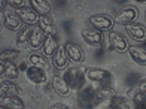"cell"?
Instances as JSON below:
<instances>
[{"mask_svg":"<svg viewBox=\"0 0 146 109\" xmlns=\"http://www.w3.org/2000/svg\"><path fill=\"white\" fill-rule=\"evenodd\" d=\"M39 27L42 29V31L46 36H55V24L49 17H40Z\"/></svg>","mask_w":146,"mask_h":109,"instance_id":"cell-23","label":"cell"},{"mask_svg":"<svg viewBox=\"0 0 146 109\" xmlns=\"http://www.w3.org/2000/svg\"><path fill=\"white\" fill-rule=\"evenodd\" d=\"M25 76L35 85H42L48 81V73H46V70L40 69V67H35V66H29L25 69Z\"/></svg>","mask_w":146,"mask_h":109,"instance_id":"cell-6","label":"cell"},{"mask_svg":"<svg viewBox=\"0 0 146 109\" xmlns=\"http://www.w3.org/2000/svg\"><path fill=\"white\" fill-rule=\"evenodd\" d=\"M46 35L42 31V29L39 25L33 27V35H31V42H30V48L33 49H40L43 43H45Z\"/></svg>","mask_w":146,"mask_h":109,"instance_id":"cell-16","label":"cell"},{"mask_svg":"<svg viewBox=\"0 0 146 109\" xmlns=\"http://www.w3.org/2000/svg\"><path fill=\"white\" fill-rule=\"evenodd\" d=\"M139 17V12L136 8H131V6H127V8H124L121 9L118 13H116V17H115V23L116 24H121V25H130L133 24L137 19Z\"/></svg>","mask_w":146,"mask_h":109,"instance_id":"cell-5","label":"cell"},{"mask_svg":"<svg viewBox=\"0 0 146 109\" xmlns=\"http://www.w3.org/2000/svg\"><path fill=\"white\" fill-rule=\"evenodd\" d=\"M96 91H97V96L100 99V102H112L116 97L115 90L110 88L109 85H100L98 88H96Z\"/></svg>","mask_w":146,"mask_h":109,"instance_id":"cell-22","label":"cell"},{"mask_svg":"<svg viewBox=\"0 0 146 109\" xmlns=\"http://www.w3.org/2000/svg\"><path fill=\"white\" fill-rule=\"evenodd\" d=\"M63 78H64L66 82L69 84L70 88L81 91L84 84H85V79H87V67H81V66L67 67V69L64 70Z\"/></svg>","mask_w":146,"mask_h":109,"instance_id":"cell-1","label":"cell"},{"mask_svg":"<svg viewBox=\"0 0 146 109\" xmlns=\"http://www.w3.org/2000/svg\"><path fill=\"white\" fill-rule=\"evenodd\" d=\"M8 3L9 6H12L14 9H24V8H30L31 6V2H29V0H8Z\"/></svg>","mask_w":146,"mask_h":109,"instance_id":"cell-28","label":"cell"},{"mask_svg":"<svg viewBox=\"0 0 146 109\" xmlns=\"http://www.w3.org/2000/svg\"><path fill=\"white\" fill-rule=\"evenodd\" d=\"M143 17H145V21H146V9H145V12H143Z\"/></svg>","mask_w":146,"mask_h":109,"instance_id":"cell-33","label":"cell"},{"mask_svg":"<svg viewBox=\"0 0 146 109\" xmlns=\"http://www.w3.org/2000/svg\"><path fill=\"white\" fill-rule=\"evenodd\" d=\"M109 42L112 45V48L119 54H124L125 51L130 49L127 37L124 35H121V33H118V31H110L109 33Z\"/></svg>","mask_w":146,"mask_h":109,"instance_id":"cell-8","label":"cell"},{"mask_svg":"<svg viewBox=\"0 0 146 109\" xmlns=\"http://www.w3.org/2000/svg\"><path fill=\"white\" fill-rule=\"evenodd\" d=\"M64 46H66V51H67V56H69V58L73 61V63H76V64H81V63H84L85 56H84V51H82L81 46L76 45L75 42H67Z\"/></svg>","mask_w":146,"mask_h":109,"instance_id":"cell-12","label":"cell"},{"mask_svg":"<svg viewBox=\"0 0 146 109\" xmlns=\"http://www.w3.org/2000/svg\"><path fill=\"white\" fill-rule=\"evenodd\" d=\"M29 63L30 66H35V67H40V69H48L49 64H48V61L45 60L43 56H40V54H36V52H33L29 56Z\"/></svg>","mask_w":146,"mask_h":109,"instance_id":"cell-26","label":"cell"},{"mask_svg":"<svg viewBox=\"0 0 146 109\" xmlns=\"http://www.w3.org/2000/svg\"><path fill=\"white\" fill-rule=\"evenodd\" d=\"M49 109H70L67 105H63V103H55V105H52Z\"/></svg>","mask_w":146,"mask_h":109,"instance_id":"cell-30","label":"cell"},{"mask_svg":"<svg viewBox=\"0 0 146 109\" xmlns=\"http://www.w3.org/2000/svg\"><path fill=\"white\" fill-rule=\"evenodd\" d=\"M110 105L116 106L118 109H136V103L128 97H115L110 102Z\"/></svg>","mask_w":146,"mask_h":109,"instance_id":"cell-25","label":"cell"},{"mask_svg":"<svg viewBox=\"0 0 146 109\" xmlns=\"http://www.w3.org/2000/svg\"><path fill=\"white\" fill-rule=\"evenodd\" d=\"M3 23H5L6 29L11 31H18L19 27H21V19H19L17 13H5Z\"/></svg>","mask_w":146,"mask_h":109,"instance_id":"cell-20","label":"cell"},{"mask_svg":"<svg viewBox=\"0 0 146 109\" xmlns=\"http://www.w3.org/2000/svg\"><path fill=\"white\" fill-rule=\"evenodd\" d=\"M88 23L91 25V29L98 30V31H113V25L116 24L115 19H112L106 15H92L90 17Z\"/></svg>","mask_w":146,"mask_h":109,"instance_id":"cell-4","label":"cell"},{"mask_svg":"<svg viewBox=\"0 0 146 109\" xmlns=\"http://www.w3.org/2000/svg\"><path fill=\"white\" fill-rule=\"evenodd\" d=\"M0 93H2V97L18 96V94L21 93V88H19L15 82H12V81L2 79V85H0Z\"/></svg>","mask_w":146,"mask_h":109,"instance_id":"cell-15","label":"cell"},{"mask_svg":"<svg viewBox=\"0 0 146 109\" xmlns=\"http://www.w3.org/2000/svg\"><path fill=\"white\" fill-rule=\"evenodd\" d=\"M19 56H21V51H19V49H15V48H6V49L2 51V54H0L2 60H5V61H14V60H18Z\"/></svg>","mask_w":146,"mask_h":109,"instance_id":"cell-27","label":"cell"},{"mask_svg":"<svg viewBox=\"0 0 146 109\" xmlns=\"http://www.w3.org/2000/svg\"><path fill=\"white\" fill-rule=\"evenodd\" d=\"M87 78L90 81L100 85H109L112 82V73L106 69H100V67H90L87 69Z\"/></svg>","mask_w":146,"mask_h":109,"instance_id":"cell-3","label":"cell"},{"mask_svg":"<svg viewBox=\"0 0 146 109\" xmlns=\"http://www.w3.org/2000/svg\"><path fill=\"white\" fill-rule=\"evenodd\" d=\"M69 56H67V51H66V46L64 45H60V48L57 49V52L54 54L52 57V64L57 70H64L67 69V63H69Z\"/></svg>","mask_w":146,"mask_h":109,"instance_id":"cell-10","label":"cell"},{"mask_svg":"<svg viewBox=\"0 0 146 109\" xmlns=\"http://www.w3.org/2000/svg\"><path fill=\"white\" fill-rule=\"evenodd\" d=\"M17 15L19 17L21 23L27 24V27H31V25H39V21H40V15L35 11L30 6V8H24V9H18L17 11Z\"/></svg>","mask_w":146,"mask_h":109,"instance_id":"cell-7","label":"cell"},{"mask_svg":"<svg viewBox=\"0 0 146 109\" xmlns=\"http://www.w3.org/2000/svg\"><path fill=\"white\" fill-rule=\"evenodd\" d=\"M31 8L40 17H48V13L51 12V6L45 0H31Z\"/></svg>","mask_w":146,"mask_h":109,"instance_id":"cell-24","label":"cell"},{"mask_svg":"<svg viewBox=\"0 0 146 109\" xmlns=\"http://www.w3.org/2000/svg\"><path fill=\"white\" fill-rule=\"evenodd\" d=\"M52 88H54V91L58 94V96H61V97L69 96V93H70L69 84L64 81L63 76H58V75L52 76Z\"/></svg>","mask_w":146,"mask_h":109,"instance_id":"cell-14","label":"cell"},{"mask_svg":"<svg viewBox=\"0 0 146 109\" xmlns=\"http://www.w3.org/2000/svg\"><path fill=\"white\" fill-rule=\"evenodd\" d=\"M78 105L81 109H94L100 105V99L94 88H84L78 93Z\"/></svg>","mask_w":146,"mask_h":109,"instance_id":"cell-2","label":"cell"},{"mask_svg":"<svg viewBox=\"0 0 146 109\" xmlns=\"http://www.w3.org/2000/svg\"><path fill=\"white\" fill-rule=\"evenodd\" d=\"M82 39L91 46H100L103 43V35L102 31L94 30V29H85L81 31Z\"/></svg>","mask_w":146,"mask_h":109,"instance_id":"cell-11","label":"cell"},{"mask_svg":"<svg viewBox=\"0 0 146 109\" xmlns=\"http://www.w3.org/2000/svg\"><path fill=\"white\" fill-rule=\"evenodd\" d=\"M125 31H127V35L131 39L137 40V42L146 40V29L142 24H139V23H133L130 25H125Z\"/></svg>","mask_w":146,"mask_h":109,"instance_id":"cell-13","label":"cell"},{"mask_svg":"<svg viewBox=\"0 0 146 109\" xmlns=\"http://www.w3.org/2000/svg\"><path fill=\"white\" fill-rule=\"evenodd\" d=\"M0 109H8V108H3V106H0Z\"/></svg>","mask_w":146,"mask_h":109,"instance_id":"cell-34","label":"cell"},{"mask_svg":"<svg viewBox=\"0 0 146 109\" xmlns=\"http://www.w3.org/2000/svg\"><path fill=\"white\" fill-rule=\"evenodd\" d=\"M136 109H146V102H145V103H139V105H136Z\"/></svg>","mask_w":146,"mask_h":109,"instance_id":"cell-31","label":"cell"},{"mask_svg":"<svg viewBox=\"0 0 146 109\" xmlns=\"http://www.w3.org/2000/svg\"><path fill=\"white\" fill-rule=\"evenodd\" d=\"M108 109H118V108H116V106H113V105H110V106H109Z\"/></svg>","mask_w":146,"mask_h":109,"instance_id":"cell-32","label":"cell"},{"mask_svg":"<svg viewBox=\"0 0 146 109\" xmlns=\"http://www.w3.org/2000/svg\"><path fill=\"white\" fill-rule=\"evenodd\" d=\"M0 105L8 109H24V102L19 96H11V97H2Z\"/></svg>","mask_w":146,"mask_h":109,"instance_id":"cell-21","label":"cell"},{"mask_svg":"<svg viewBox=\"0 0 146 109\" xmlns=\"http://www.w3.org/2000/svg\"><path fill=\"white\" fill-rule=\"evenodd\" d=\"M31 35H33V27H25V29L19 30L17 36V45L21 48H27L31 42Z\"/></svg>","mask_w":146,"mask_h":109,"instance_id":"cell-19","label":"cell"},{"mask_svg":"<svg viewBox=\"0 0 146 109\" xmlns=\"http://www.w3.org/2000/svg\"><path fill=\"white\" fill-rule=\"evenodd\" d=\"M137 91L139 93H142V94H146V78H143L142 81H139V84H137Z\"/></svg>","mask_w":146,"mask_h":109,"instance_id":"cell-29","label":"cell"},{"mask_svg":"<svg viewBox=\"0 0 146 109\" xmlns=\"http://www.w3.org/2000/svg\"><path fill=\"white\" fill-rule=\"evenodd\" d=\"M128 54L133 61H136L137 64L140 66H146V49L142 48V46H130Z\"/></svg>","mask_w":146,"mask_h":109,"instance_id":"cell-18","label":"cell"},{"mask_svg":"<svg viewBox=\"0 0 146 109\" xmlns=\"http://www.w3.org/2000/svg\"><path fill=\"white\" fill-rule=\"evenodd\" d=\"M58 48H60V45H58L57 37H55V36H46L45 43H43V46H42L43 56H45V57H54V54L57 52Z\"/></svg>","mask_w":146,"mask_h":109,"instance_id":"cell-17","label":"cell"},{"mask_svg":"<svg viewBox=\"0 0 146 109\" xmlns=\"http://www.w3.org/2000/svg\"><path fill=\"white\" fill-rule=\"evenodd\" d=\"M0 73H2V79H18L19 76V69L14 61H0Z\"/></svg>","mask_w":146,"mask_h":109,"instance_id":"cell-9","label":"cell"}]
</instances>
